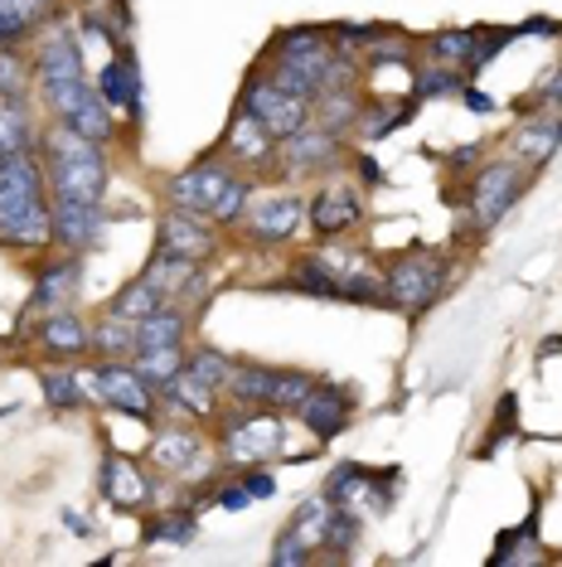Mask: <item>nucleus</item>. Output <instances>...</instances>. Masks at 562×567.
I'll return each instance as SVG.
<instances>
[{
  "label": "nucleus",
  "instance_id": "nucleus-13",
  "mask_svg": "<svg viewBox=\"0 0 562 567\" xmlns=\"http://www.w3.org/2000/svg\"><path fill=\"white\" fill-rule=\"evenodd\" d=\"M79 287H83V257L79 252H63L54 262H44L40 272H34L30 296H24V320L63 311L69 301H79Z\"/></svg>",
  "mask_w": 562,
  "mask_h": 567
},
{
  "label": "nucleus",
  "instance_id": "nucleus-25",
  "mask_svg": "<svg viewBox=\"0 0 562 567\" xmlns=\"http://www.w3.org/2000/svg\"><path fill=\"white\" fill-rule=\"evenodd\" d=\"M160 398H165V403H170L175 412H189V417H219V412H223V408H219V389H214V383H204L189 364L175 373L170 383H165Z\"/></svg>",
  "mask_w": 562,
  "mask_h": 567
},
{
  "label": "nucleus",
  "instance_id": "nucleus-52",
  "mask_svg": "<svg viewBox=\"0 0 562 567\" xmlns=\"http://www.w3.org/2000/svg\"><path fill=\"white\" fill-rule=\"evenodd\" d=\"M0 44H6V34H0Z\"/></svg>",
  "mask_w": 562,
  "mask_h": 567
},
{
  "label": "nucleus",
  "instance_id": "nucleus-34",
  "mask_svg": "<svg viewBox=\"0 0 562 567\" xmlns=\"http://www.w3.org/2000/svg\"><path fill=\"white\" fill-rule=\"evenodd\" d=\"M40 389H44V403L54 408V412H79L87 403V383H83V373H73V369H59V364H49L40 373Z\"/></svg>",
  "mask_w": 562,
  "mask_h": 567
},
{
  "label": "nucleus",
  "instance_id": "nucleus-22",
  "mask_svg": "<svg viewBox=\"0 0 562 567\" xmlns=\"http://www.w3.org/2000/svg\"><path fill=\"white\" fill-rule=\"evenodd\" d=\"M97 485H102V495H107L117 509H146L150 505L146 475H140V466L132 456H122V451H107V456H102Z\"/></svg>",
  "mask_w": 562,
  "mask_h": 567
},
{
  "label": "nucleus",
  "instance_id": "nucleus-27",
  "mask_svg": "<svg viewBox=\"0 0 562 567\" xmlns=\"http://www.w3.org/2000/svg\"><path fill=\"white\" fill-rule=\"evenodd\" d=\"M360 112H364V102L354 87H325V93L311 97V122L335 136H350L360 126Z\"/></svg>",
  "mask_w": 562,
  "mask_h": 567
},
{
  "label": "nucleus",
  "instance_id": "nucleus-32",
  "mask_svg": "<svg viewBox=\"0 0 562 567\" xmlns=\"http://www.w3.org/2000/svg\"><path fill=\"white\" fill-rule=\"evenodd\" d=\"M272 383H277V369L272 364L238 359L233 379H228V393H233V403H242V408H267V398H272Z\"/></svg>",
  "mask_w": 562,
  "mask_h": 567
},
{
  "label": "nucleus",
  "instance_id": "nucleus-50",
  "mask_svg": "<svg viewBox=\"0 0 562 567\" xmlns=\"http://www.w3.org/2000/svg\"><path fill=\"white\" fill-rule=\"evenodd\" d=\"M466 107H470V112H495V102L485 97V93H476V87H470V93H466Z\"/></svg>",
  "mask_w": 562,
  "mask_h": 567
},
{
  "label": "nucleus",
  "instance_id": "nucleus-18",
  "mask_svg": "<svg viewBox=\"0 0 562 567\" xmlns=\"http://www.w3.org/2000/svg\"><path fill=\"white\" fill-rule=\"evenodd\" d=\"M296 417L305 422V432H311V436L330 442V436H340L344 427H350L354 389H344V383H335V379H321L311 393H305V403L296 408Z\"/></svg>",
  "mask_w": 562,
  "mask_h": 567
},
{
  "label": "nucleus",
  "instance_id": "nucleus-16",
  "mask_svg": "<svg viewBox=\"0 0 562 567\" xmlns=\"http://www.w3.org/2000/svg\"><path fill=\"white\" fill-rule=\"evenodd\" d=\"M54 243L63 252H93L107 243V209L87 199H54Z\"/></svg>",
  "mask_w": 562,
  "mask_h": 567
},
{
  "label": "nucleus",
  "instance_id": "nucleus-33",
  "mask_svg": "<svg viewBox=\"0 0 562 567\" xmlns=\"http://www.w3.org/2000/svg\"><path fill=\"white\" fill-rule=\"evenodd\" d=\"M93 354L97 359H136V320L102 311L93 326Z\"/></svg>",
  "mask_w": 562,
  "mask_h": 567
},
{
  "label": "nucleus",
  "instance_id": "nucleus-48",
  "mask_svg": "<svg viewBox=\"0 0 562 567\" xmlns=\"http://www.w3.org/2000/svg\"><path fill=\"white\" fill-rule=\"evenodd\" d=\"M214 505H219V509H248V505H258V499H252V489L242 485V481H228Z\"/></svg>",
  "mask_w": 562,
  "mask_h": 567
},
{
  "label": "nucleus",
  "instance_id": "nucleus-49",
  "mask_svg": "<svg viewBox=\"0 0 562 567\" xmlns=\"http://www.w3.org/2000/svg\"><path fill=\"white\" fill-rule=\"evenodd\" d=\"M242 485L252 489V499H272V495H277L272 471H258V466H248V471H242Z\"/></svg>",
  "mask_w": 562,
  "mask_h": 567
},
{
  "label": "nucleus",
  "instance_id": "nucleus-38",
  "mask_svg": "<svg viewBox=\"0 0 562 567\" xmlns=\"http://www.w3.org/2000/svg\"><path fill=\"white\" fill-rule=\"evenodd\" d=\"M315 383H321V373H311V369H277V383H272V398H267V408L296 412Z\"/></svg>",
  "mask_w": 562,
  "mask_h": 567
},
{
  "label": "nucleus",
  "instance_id": "nucleus-29",
  "mask_svg": "<svg viewBox=\"0 0 562 567\" xmlns=\"http://www.w3.org/2000/svg\"><path fill=\"white\" fill-rule=\"evenodd\" d=\"M24 151H40L30 97H0V156H24Z\"/></svg>",
  "mask_w": 562,
  "mask_h": 567
},
{
  "label": "nucleus",
  "instance_id": "nucleus-28",
  "mask_svg": "<svg viewBox=\"0 0 562 567\" xmlns=\"http://www.w3.org/2000/svg\"><path fill=\"white\" fill-rule=\"evenodd\" d=\"M54 16H59V0H0V34H6V44H24Z\"/></svg>",
  "mask_w": 562,
  "mask_h": 567
},
{
  "label": "nucleus",
  "instance_id": "nucleus-37",
  "mask_svg": "<svg viewBox=\"0 0 562 567\" xmlns=\"http://www.w3.org/2000/svg\"><path fill=\"white\" fill-rule=\"evenodd\" d=\"M132 364H136V373H140V379H146L150 389L160 393L165 383H170L175 373H180V369L189 364V354H185V344H175V350H140V354L132 359Z\"/></svg>",
  "mask_w": 562,
  "mask_h": 567
},
{
  "label": "nucleus",
  "instance_id": "nucleus-24",
  "mask_svg": "<svg viewBox=\"0 0 562 567\" xmlns=\"http://www.w3.org/2000/svg\"><path fill=\"white\" fill-rule=\"evenodd\" d=\"M558 141H562V117H533L523 122L514 136H509V156H514L519 165H529V171H539V165H548L558 156Z\"/></svg>",
  "mask_w": 562,
  "mask_h": 567
},
{
  "label": "nucleus",
  "instance_id": "nucleus-35",
  "mask_svg": "<svg viewBox=\"0 0 562 567\" xmlns=\"http://www.w3.org/2000/svg\"><path fill=\"white\" fill-rule=\"evenodd\" d=\"M330 514H335V505H330L321 489H315V495H305L301 505H296V514H291V524H287V528L301 538L305 548L321 553V544H325V528H330Z\"/></svg>",
  "mask_w": 562,
  "mask_h": 567
},
{
  "label": "nucleus",
  "instance_id": "nucleus-19",
  "mask_svg": "<svg viewBox=\"0 0 562 567\" xmlns=\"http://www.w3.org/2000/svg\"><path fill=\"white\" fill-rule=\"evenodd\" d=\"M214 218L209 214H189V209H165L160 214V248L165 252H180L189 262H204V257H214L219 248V234H214Z\"/></svg>",
  "mask_w": 562,
  "mask_h": 567
},
{
  "label": "nucleus",
  "instance_id": "nucleus-11",
  "mask_svg": "<svg viewBox=\"0 0 562 567\" xmlns=\"http://www.w3.org/2000/svg\"><path fill=\"white\" fill-rule=\"evenodd\" d=\"M34 83H73V79H87V63H83V44L79 34L69 30L63 20H49V30L34 40Z\"/></svg>",
  "mask_w": 562,
  "mask_h": 567
},
{
  "label": "nucleus",
  "instance_id": "nucleus-6",
  "mask_svg": "<svg viewBox=\"0 0 562 567\" xmlns=\"http://www.w3.org/2000/svg\"><path fill=\"white\" fill-rule=\"evenodd\" d=\"M311 262L321 267L335 287L340 301H368V306H388V291H383V272L360 248H344V243H325L321 252H311Z\"/></svg>",
  "mask_w": 562,
  "mask_h": 567
},
{
  "label": "nucleus",
  "instance_id": "nucleus-8",
  "mask_svg": "<svg viewBox=\"0 0 562 567\" xmlns=\"http://www.w3.org/2000/svg\"><path fill=\"white\" fill-rule=\"evenodd\" d=\"M233 171L238 165H228L223 156H199L195 165H185V171H175L165 179V199H170L175 209H189V214H214V204H219Z\"/></svg>",
  "mask_w": 562,
  "mask_h": 567
},
{
  "label": "nucleus",
  "instance_id": "nucleus-46",
  "mask_svg": "<svg viewBox=\"0 0 562 567\" xmlns=\"http://www.w3.org/2000/svg\"><path fill=\"white\" fill-rule=\"evenodd\" d=\"M233 364H238V359H228L223 350H199V354H189V369H195L204 383H214V389H219V393H228V379H233Z\"/></svg>",
  "mask_w": 562,
  "mask_h": 567
},
{
  "label": "nucleus",
  "instance_id": "nucleus-36",
  "mask_svg": "<svg viewBox=\"0 0 562 567\" xmlns=\"http://www.w3.org/2000/svg\"><path fill=\"white\" fill-rule=\"evenodd\" d=\"M160 306H165V296L150 287L146 277H136V281H126V287L112 296L107 311H112V316H122V320H146L150 311H160Z\"/></svg>",
  "mask_w": 562,
  "mask_h": 567
},
{
  "label": "nucleus",
  "instance_id": "nucleus-51",
  "mask_svg": "<svg viewBox=\"0 0 562 567\" xmlns=\"http://www.w3.org/2000/svg\"><path fill=\"white\" fill-rule=\"evenodd\" d=\"M83 6H102V0H83Z\"/></svg>",
  "mask_w": 562,
  "mask_h": 567
},
{
  "label": "nucleus",
  "instance_id": "nucleus-42",
  "mask_svg": "<svg viewBox=\"0 0 562 567\" xmlns=\"http://www.w3.org/2000/svg\"><path fill=\"white\" fill-rule=\"evenodd\" d=\"M360 534H364V514H354V509H340V505H335L321 553H330V558H350L354 544H360Z\"/></svg>",
  "mask_w": 562,
  "mask_h": 567
},
{
  "label": "nucleus",
  "instance_id": "nucleus-15",
  "mask_svg": "<svg viewBox=\"0 0 562 567\" xmlns=\"http://www.w3.org/2000/svg\"><path fill=\"white\" fill-rule=\"evenodd\" d=\"M305 224V204L296 195H262L248 199V214H242V234L262 248H281L287 238H296V228Z\"/></svg>",
  "mask_w": 562,
  "mask_h": 567
},
{
  "label": "nucleus",
  "instance_id": "nucleus-23",
  "mask_svg": "<svg viewBox=\"0 0 562 567\" xmlns=\"http://www.w3.org/2000/svg\"><path fill=\"white\" fill-rule=\"evenodd\" d=\"M140 277H146L165 301H185V296H195V287H199V262H189V257H180V252L156 248V257L146 262V272Z\"/></svg>",
  "mask_w": 562,
  "mask_h": 567
},
{
  "label": "nucleus",
  "instance_id": "nucleus-2",
  "mask_svg": "<svg viewBox=\"0 0 562 567\" xmlns=\"http://www.w3.org/2000/svg\"><path fill=\"white\" fill-rule=\"evenodd\" d=\"M40 161L54 199H107V156L97 141L79 136L69 122H49V132L40 136Z\"/></svg>",
  "mask_w": 562,
  "mask_h": 567
},
{
  "label": "nucleus",
  "instance_id": "nucleus-5",
  "mask_svg": "<svg viewBox=\"0 0 562 567\" xmlns=\"http://www.w3.org/2000/svg\"><path fill=\"white\" fill-rule=\"evenodd\" d=\"M238 107L252 112V117H258L277 141H287L291 132H301V126L311 122V102L287 93V87H277L267 69L248 73V83H242V93H238Z\"/></svg>",
  "mask_w": 562,
  "mask_h": 567
},
{
  "label": "nucleus",
  "instance_id": "nucleus-47",
  "mask_svg": "<svg viewBox=\"0 0 562 567\" xmlns=\"http://www.w3.org/2000/svg\"><path fill=\"white\" fill-rule=\"evenodd\" d=\"M315 558V548H305L291 528H281L277 534V544H272V563L277 567H301V563H311Z\"/></svg>",
  "mask_w": 562,
  "mask_h": 567
},
{
  "label": "nucleus",
  "instance_id": "nucleus-30",
  "mask_svg": "<svg viewBox=\"0 0 562 567\" xmlns=\"http://www.w3.org/2000/svg\"><path fill=\"white\" fill-rule=\"evenodd\" d=\"M204 456V442H199V432H189V427H165L156 432V442H150V461L165 471V475H180L189 471V461Z\"/></svg>",
  "mask_w": 562,
  "mask_h": 567
},
{
  "label": "nucleus",
  "instance_id": "nucleus-10",
  "mask_svg": "<svg viewBox=\"0 0 562 567\" xmlns=\"http://www.w3.org/2000/svg\"><path fill=\"white\" fill-rule=\"evenodd\" d=\"M340 141L344 136L325 132V126H315V122H305L301 132H291L287 141H281L277 156H281V165H287V175H335L344 165Z\"/></svg>",
  "mask_w": 562,
  "mask_h": 567
},
{
  "label": "nucleus",
  "instance_id": "nucleus-1",
  "mask_svg": "<svg viewBox=\"0 0 562 567\" xmlns=\"http://www.w3.org/2000/svg\"><path fill=\"white\" fill-rule=\"evenodd\" d=\"M54 189H49L40 151L0 156V248L6 252H49L54 243Z\"/></svg>",
  "mask_w": 562,
  "mask_h": 567
},
{
  "label": "nucleus",
  "instance_id": "nucleus-39",
  "mask_svg": "<svg viewBox=\"0 0 562 567\" xmlns=\"http://www.w3.org/2000/svg\"><path fill=\"white\" fill-rule=\"evenodd\" d=\"M199 534V514L195 509H170L160 514L156 524L146 528V544H175V548H189Z\"/></svg>",
  "mask_w": 562,
  "mask_h": 567
},
{
  "label": "nucleus",
  "instance_id": "nucleus-44",
  "mask_svg": "<svg viewBox=\"0 0 562 567\" xmlns=\"http://www.w3.org/2000/svg\"><path fill=\"white\" fill-rule=\"evenodd\" d=\"M413 83H417V102L461 93V73L451 63H422V69H413Z\"/></svg>",
  "mask_w": 562,
  "mask_h": 567
},
{
  "label": "nucleus",
  "instance_id": "nucleus-45",
  "mask_svg": "<svg viewBox=\"0 0 562 567\" xmlns=\"http://www.w3.org/2000/svg\"><path fill=\"white\" fill-rule=\"evenodd\" d=\"M242 214H248V179H242V171H233V179L223 185L219 204H214V224L228 228V224H242Z\"/></svg>",
  "mask_w": 562,
  "mask_h": 567
},
{
  "label": "nucleus",
  "instance_id": "nucleus-4",
  "mask_svg": "<svg viewBox=\"0 0 562 567\" xmlns=\"http://www.w3.org/2000/svg\"><path fill=\"white\" fill-rule=\"evenodd\" d=\"M446 281H451V262L441 252H407V257H393V267L383 272V291H388L393 311H403L407 320H422L441 301Z\"/></svg>",
  "mask_w": 562,
  "mask_h": 567
},
{
  "label": "nucleus",
  "instance_id": "nucleus-26",
  "mask_svg": "<svg viewBox=\"0 0 562 567\" xmlns=\"http://www.w3.org/2000/svg\"><path fill=\"white\" fill-rule=\"evenodd\" d=\"M189 334V311L180 301H165L160 311H150L146 320H136V354L140 350H175Z\"/></svg>",
  "mask_w": 562,
  "mask_h": 567
},
{
  "label": "nucleus",
  "instance_id": "nucleus-21",
  "mask_svg": "<svg viewBox=\"0 0 562 567\" xmlns=\"http://www.w3.org/2000/svg\"><path fill=\"white\" fill-rule=\"evenodd\" d=\"M267 54L287 59V63H301V69L321 83V73H325L330 54H335V44H330V30H321V24H296V30H281Z\"/></svg>",
  "mask_w": 562,
  "mask_h": 567
},
{
  "label": "nucleus",
  "instance_id": "nucleus-31",
  "mask_svg": "<svg viewBox=\"0 0 562 567\" xmlns=\"http://www.w3.org/2000/svg\"><path fill=\"white\" fill-rule=\"evenodd\" d=\"M73 126L79 136H87V141H97V146H107L112 136H117V117H112V107H107V97L97 93V83H87V93L79 97V107L63 117Z\"/></svg>",
  "mask_w": 562,
  "mask_h": 567
},
{
  "label": "nucleus",
  "instance_id": "nucleus-12",
  "mask_svg": "<svg viewBox=\"0 0 562 567\" xmlns=\"http://www.w3.org/2000/svg\"><path fill=\"white\" fill-rule=\"evenodd\" d=\"M219 156L228 165H238V171H267V165H277V136L252 112L233 107V117H228L219 136Z\"/></svg>",
  "mask_w": 562,
  "mask_h": 567
},
{
  "label": "nucleus",
  "instance_id": "nucleus-3",
  "mask_svg": "<svg viewBox=\"0 0 562 567\" xmlns=\"http://www.w3.org/2000/svg\"><path fill=\"white\" fill-rule=\"evenodd\" d=\"M219 451L228 466H267V461H281L287 451V422H281L277 408H233L219 412Z\"/></svg>",
  "mask_w": 562,
  "mask_h": 567
},
{
  "label": "nucleus",
  "instance_id": "nucleus-43",
  "mask_svg": "<svg viewBox=\"0 0 562 567\" xmlns=\"http://www.w3.org/2000/svg\"><path fill=\"white\" fill-rule=\"evenodd\" d=\"M476 40H480V30H441V34H431L427 40V49H431V59L437 63L466 69L470 54H476Z\"/></svg>",
  "mask_w": 562,
  "mask_h": 567
},
{
  "label": "nucleus",
  "instance_id": "nucleus-14",
  "mask_svg": "<svg viewBox=\"0 0 562 567\" xmlns=\"http://www.w3.org/2000/svg\"><path fill=\"white\" fill-rule=\"evenodd\" d=\"M30 344L40 350L49 364H63V359H83L93 350V330H87V320L79 311H49V316H34L30 326Z\"/></svg>",
  "mask_w": 562,
  "mask_h": 567
},
{
  "label": "nucleus",
  "instance_id": "nucleus-40",
  "mask_svg": "<svg viewBox=\"0 0 562 567\" xmlns=\"http://www.w3.org/2000/svg\"><path fill=\"white\" fill-rule=\"evenodd\" d=\"M34 83V63H24L20 44H0V97H30Z\"/></svg>",
  "mask_w": 562,
  "mask_h": 567
},
{
  "label": "nucleus",
  "instance_id": "nucleus-17",
  "mask_svg": "<svg viewBox=\"0 0 562 567\" xmlns=\"http://www.w3.org/2000/svg\"><path fill=\"white\" fill-rule=\"evenodd\" d=\"M305 218H311V228H315V234H321L325 243H335V238H344V234H354V228L364 224V195H360V185H344V179L325 185L321 195L311 199Z\"/></svg>",
  "mask_w": 562,
  "mask_h": 567
},
{
  "label": "nucleus",
  "instance_id": "nucleus-9",
  "mask_svg": "<svg viewBox=\"0 0 562 567\" xmlns=\"http://www.w3.org/2000/svg\"><path fill=\"white\" fill-rule=\"evenodd\" d=\"M519 189H523L519 161L514 156H509V161H490L476 179H470V214H476V224L480 228H495L509 209H514Z\"/></svg>",
  "mask_w": 562,
  "mask_h": 567
},
{
  "label": "nucleus",
  "instance_id": "nucleus-7",
  "mask_svg": "<svg viewBox=\"0 0 562 567\" xmlns=\"http://www.w3.org/2000/svg\"><path fill=\"white\" fill-rule=\"evenodd\" d=\"M83 379H87V393H97L107 408H117V412H126V417H136V422L156 417V389L140 379L132 359H97Z\"/></svg>",
  "mask_w": 562,
  "mask_h": 567
},
{
  "label": "nucleus",
  "instance_id": "nucleus-20",
  "mask_svg": "<svg viewBox=\"0 0 562 567\" xmlns=\"http://www.w3.org/2000/svg\"><path fill=\"white\" fill-rule=\"evenodd\" d=\"M97 93L107 97L112 112H126V122H132V126L146 117V87H140V69H136V54H132V49L117 44V59L102 69Z\"/></svg>",
  "mask_w": 562,
  "mask_h": 567
},
{
  "label": "nucleus",
  "instance_id": "nucleus-41",
  "mask_svg": "<svg viewBox=\"0 0 562 567\" xmlns=\"http://www.w3.org/2000/svg\"><path fill=\"white\" fill-rule=\"evenodd\" d=\"M413 107H417V97H407V102H374V107H364L360 112L364 141H383L393 126H403L407 117H413Z\"/></svg>",
  "mask_w": 562,
  "mask_h": 567
}]
</instances>
